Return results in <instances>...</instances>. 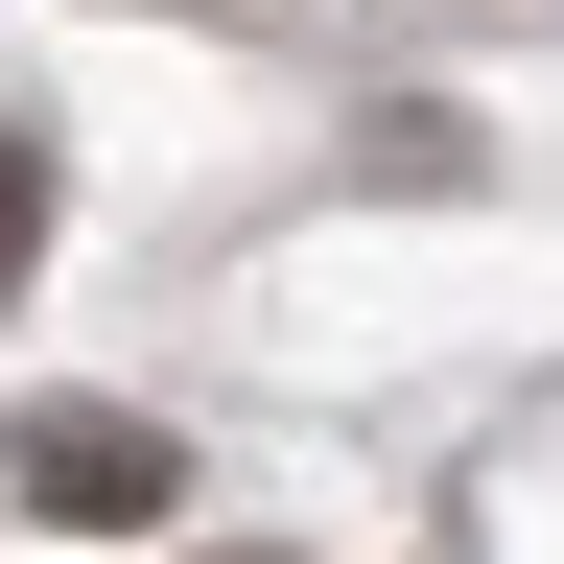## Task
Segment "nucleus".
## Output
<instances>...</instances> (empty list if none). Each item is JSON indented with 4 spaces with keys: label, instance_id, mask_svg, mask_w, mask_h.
<instances>
[{
    "label": "nucleus",
    "instance_id": "f257e3e1",
    "mask_svg": "<svg viewBox=\"0 0 564 564\" xmlns=\"http://www.w3.org/2000/svg\"><path fill=\"white\" fill-rule=\"evenodd\" d=\"M24 518H47V541H141V518H165V423L47 400V423H24Z\"/></svg>",
    "mask_w": 564,
    "mask_h": 564
},
{
    "label": "nucleus",
    "instance_id": "f03ea898",
    "mask_svg": "<svg viewBox=\"0 0 564 564\" xmlns=\"http://www.w3.org/2000/svg\"><path fill=\"white\" fill-rule=\"evenodd\" d=\"M47 212H70V165H47V118H0V306L47 282Z\"/></svg>",
    "mask_w": 564,
    "mask_h": 564
}]
</instances>
